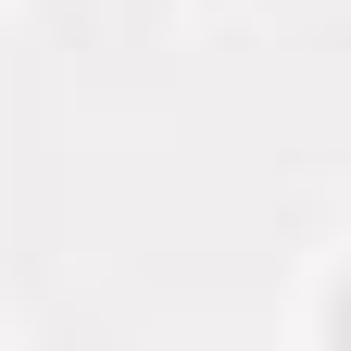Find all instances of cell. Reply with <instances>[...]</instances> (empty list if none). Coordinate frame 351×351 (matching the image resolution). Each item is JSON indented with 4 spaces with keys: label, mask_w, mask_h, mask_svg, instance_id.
<instances>
[{
    "label": "cell",
    "mask_w": 351,
    "mask_h": 351,
    "mask_svg": "<svg viewBox=\"0 0 351 351\" xmlns=\"http://www.w3.org/2000/svg\"><path fill=\"white\" fill-rule=\"evenodd\" d=\"M339 326H351V289H339Z\"/></svg>",
    "instance_id": "obj_1"
}]
</instances>
